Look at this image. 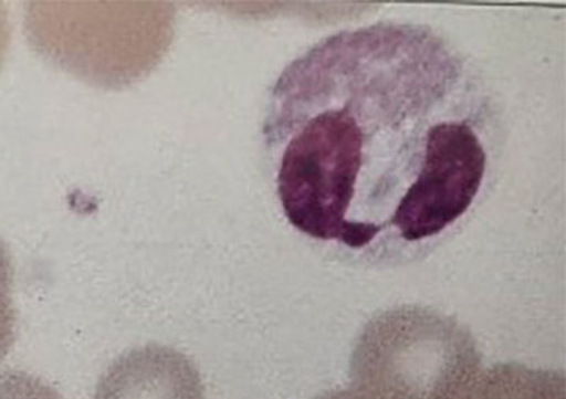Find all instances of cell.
Returning a JSON list of instances; mask_svg holds the SVG:
<instances>
[{
    "label": "cell",
    "instance_id": "cell-1",
    "mask_svg": "<svg viewBox=\"0 0 566 399\" xmlns=\"http://www.w3.org/2000/svg\"><path fill=\"white\" fill-rule=\"evenodd\" d=\"M262 138L283 216L368 254L432 244L494 183L504 124L486 74L428 24L338 30L283 69Z\"/></svg>",
    "mask_w": 566,
    "mask_h": 399
},
{
    "label": "cell",
    "instance_id": "cell-2",
    "mask_svg": "<svg viewBox=\"0 0 566 399\" xmlns=\"http://www.w3.org/2000/svg\"><path fill=\"white\" fill-rule=\"evenodd\" d=\"M480 368L467 327L428 307L399 306L364 327L350 377L367 399H469Z\"/></svg>",
    "mask_w": 566,
    "mask_h": 399
},
{
    "label": "cell",
    "instance_id": "cell-3",
    "mask_svg": "<svg viewBox=\"0 0 566 399\" xmlns=\"http://www.w3.org/2000/svg\"><path fill=\"white\" fill-rule=\"evenodd\" d=\"M94 399H206V390L190 358L168 346L146 345L106 368Z\"/></svg>",
    "mask_w": 566,
    "mask_h": 399
},
{
    "label": "cell",
    "instance_id": "cell-4",
    "mask_svg": "<svg viewBox=\"0 0 566 399\" xmlns=\"http://www.w3.org/2000/svg\"><path fill=\"white\" fill-rule=\"evenodd\" d=\"M469 399H566L563 372L500 364L484 374Z\"/></svg>",
    "mask_w": 566,
    "mask_h": 399
},
{
    "label": "cell",
    "instance_id": "cell-5",
    "mask_svg": "<svg viewBox=\"0 0 566 399\" xmlns=\"http://www.w3.org/2000/svg\"><path fill=\"white\" fill-rule=\"evenodd\" d=\"M12 291V260L7 245L0 240V361L8 356L17 337V311Z\"/></svg>",
    "mask_w": 566,
    "mask_h": 399
},
{
    "label": "cell",
    "instance_id": "cell-6",
    "mask_svg": "<svg viewBox=\"0 0 566 399\" xmlns=\"http://www.w3.org/2000/svg\"><path fill=\"white\" fill-rule=\"evenodd\" d=\"M0 399H63L53 387L24 371L0 372Z\"/></svg>",
    "mask_w": 566,
    "mask_h": 399
},
{
    "label": "cell",
    "instance_id": "cell-7",
    "mask_svg": "<svg viewBox=\"0 0 566 399\" xmlns=\"http://www.w3.org/2000/svg\"><path fill=\"white\" fill-rule=\"evenodd\" d=\"M318 399H367L363 393L354 390H338L325 393V396Z\"/></svg>",
    "mask_w": 566,
    "mask_h": 399
},
{
    "label": "cell",
    "instance_id": "cell-8",
    "mask_svg": "<svg viewBox=\"0 0 566 399\" xmlns=\"http://www.w3.org/2000/svg\"><path fill=\"white\" fill-rule=\"evenodd\" d=\"M4 27L2 22V18H0V54H2L3 45H4Z\"/></svg>",
    "mask_w": 566,
    "mask_h": 399
}]
</instances>
